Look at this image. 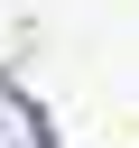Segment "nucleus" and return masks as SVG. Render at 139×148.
<instances>
[{
  "label": "nucleus",
  "mask_w": 139,
  "mask_h": 148,
  "mask_svg": "<svg viewBox=\"0 0 139 148\" xmlns=\"http://www.w3.org/2000/svg\"><path fill=\"white\" fill-rule=\"evenodd\" d=\"M0 148H46V120H37V102L0 74Z\"/></svg>",
  "instance_id": "obj_1"
}]
</instances>
